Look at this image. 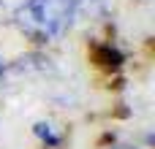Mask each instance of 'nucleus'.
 Listing matches in <instances>:
<instances>
[{
	"label": "nucleus",
	"mask_w": 155,
	"mask_h": 149,
	"mask_svg": "<svg viewBox=\"0 0 155 149\" xmlns=\"http://www.w3.org/2000/svg\"><path fill=\"white\" fill-rule=\"evenodd\" d=\"M76 16V0H27L14 11L16 27L35 43H49L68 33Z\"/></svg>",
	"instance_id": "nucleus-1"
},
{
	"label": "nucleus",
	"mask_w": 155,
	"mask_h": 149,
	"mask_svg": "<svg viewBox=\"0 0 155 149\" xmlns=\"http://www.w3.org/2000/svg\"><path fill=\"white\" fill-rule=\"evenodd\" d=\"M95 62L104 65V68H117L123 62V54L114 49V46H98L95 49Z\"/></svg>",
	"instance_id": "nucleus-2"
},
{
	"label": "nucleus",
	"mask_w": 155,
	"mask_h": 149,
	"mask_svg": "<svg viewBox=\"0 0 155 149\" xmlns=\"http://www.w3.org/2000/svg\"><path fill=\"white\" fill-rule=\"evenodd\" d=\"M33 133H35L44 144H49V147H57V144H60V136H54V133H52V125H46V122H35V125H33Z\"/></svg>",
	"instance_id": "nucleus-3"
},
{
	"label": "nucleus",
	"mask_w": 155,
	"mask_h": 149,
	"mask_svg": "<svg viewBox=\"0 0 155 149\" xmlns=\"http://www.w3.org/2000/svg\"><path fill=\"white\" fill-rule=\"evenodd\" d=\"M3 71H5V65H3V57H0V79H3Z\"/></svg>",
	"instance_id": "nucleus-4"
}]
</instances>
